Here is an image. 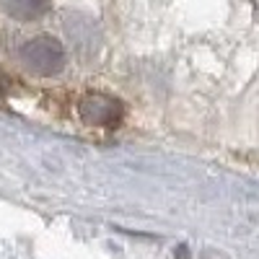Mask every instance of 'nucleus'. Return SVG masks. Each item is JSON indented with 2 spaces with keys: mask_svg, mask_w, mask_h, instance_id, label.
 I'll use <instances>...</instances> for the list:
<instances>
[{
  "mask_svg": "<svg viewBox=\"0 0 259 259\" xmlns=\"http://www.w3.org/2000/svg\"><path fill=\"white\" fill-rule=\"evenodd\" d=\"M65 29H68V34H70V39H73V45L80 47V50H83L85 45H91V47L96 50L99 41H101L96 26L91 24L89 18H83V16H73L68 24H65Z\"/></svg>",
  "mask_w": 259,
  "mask_h": 259,
  "instance_id": "20e7f679",
  "label": "nucleus"
},
{
  "mask_svg": "<svg viewBox=\"0 0 259 259\" xmlns=\"http://www.w3.org/2000/svg\"><path fill=\"white\" fill-rule=\"evenodd\" d=\"M78 114L91 127H117L122 122V104L104 91H89L78 101Z\"/></svg>",
  "mask_w": 259,
  "mask_h": 259,
  "instance_id": "f03ea898",
  "label": "nucleus"
},
{
  "mask_svg": "<svg viewBox=\"0 0 259 259\" xmlns=\"http://www.w3.org/2000/svg\"><path fill=\"white\" fill-rule=\"evenodd\" d=\"M18 57L36 75H57L65 68V62H68V57H65V47L50 34L29 39L26 45L18 50Z\"/></svg>",
  "mask_w": 259,
  "mask_h": 259,
  "instance_id": "f257e3e1",
  "label": "nucleus"
},
{
  "mask_svg": "<svg viewBox=\"0 0 259 259\" xmlns=\"http://www.w3.org/2000/svg\"><path fill=\"white\" fill-rule=\"evenodd\" d=\"M3 3V11L16 18L24 21V24H31V21H39L41 16H47L52 8V0H0Z\"/></svg>",
  "mask_w": 259,
  "mask_h": 259,
  "instance_id": "7ed1b4c3",
  "label": "nucleus"
}]
</instances>
